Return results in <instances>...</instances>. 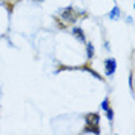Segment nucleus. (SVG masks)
I'll return each instance as SVG.
<instances>
[{"label":"nucleus","mask_w":135,"mask_h":135,"mask_svg":"<svg viewBox=\"0 0 135 135\" xmlns=\"http://www.w3.org/2000/svg\"><path fill=\"white\" fill-rule=\"evenodd\" d=\"M100 115L98 114H88L86 115V127L83 134H100Z\"/></svg>","instance_id":"nucleus-1"},{"label":"nucleus","mask_w":135,"mask_h":135,"mask_svg":"<svg viewBox=\"0 0 135 135\" xmlns=\"http://www.w3.org/2000/svg\"><path fill=\"white\" fill-rule=\"evenodd\" d=\"M61 18L65 20V22H68V23H75L77 20V14H75V9L74 8H66L63 9V12H61Z\"/></svg>","instance_id":"nucleus-2"},{"label":"nucleus","mask_w":135,"mask_h":135,"mask_svg":"<svg viewBox=\"0 0 135 135\" xmlns=\"http://www.w3.org/2000/svg\"><path fill=\"white\" fill-rule=\"evenodd\" d=\"M104 66H106V75L112 77L115 72V68H117V61H115V59H108L104 61Z\"/></svg>","instance_id":"nucleus-3"},{"label":"nucleus","mask_w":135,"mask_h":135,"mask_svg":"<svg viewBox=\"0 0 135 135\" xmlns=\"http://www.w3.org/2000/svg\"><path fill=\"white\" fill-rule=\"evenodd\" d=\"M72 32H74V35H77V38H78L80 42H86V37H84V32L81 31V28L75 26V28L72 29Z\"/></svg>","instance_id":"nucleus-4"},{"label":"nucleus","mask_w":135,"mask_h":135,"mask_svg":"<svg viewBox=\"0 0 135 135\" xmlns=\"http://www.w3.org/2000/svg\"><path fill=\"white\" fill-rule=\"evenodd\" d=\"M109 18H112V20H117V18H120V8H118V6H115V8L109 12Z\"/></svg>","instance_id":"nucleus-5"},{"label":"nucleus","mask_w":135,"mask_h":135,"mask_svg":"<svg viewBox=\"0 0 135 135\" xmlns=\"http://www.w3.org/2000/svg\"><path fill=\"white\" fill-rule=\"evenodd\" d=\"M86 49H88V59L91 60L94 57V45L92 43H88V48Z\"/></svg>","instance_id":"nucleus-6"},{"label":"nucleus","mask_w":135,"mask_h":135,"mask_svg":"<svg viewBox=\"0 0 135 135\" xmlns=\"http://www.w3.org/2000/svg\"><path fill=\"white\" fill-rule=\"evenodd\" d=\"M100 108H101L103 110H106L108 108H109V100H108V98H106V100H103V103L100 104Z\"/></svg>","instance_id":"nucleus-7"},{"label":"nucleus","mask_w":135,"mask_h":135,"mask_svg":"<svg viewBox=\"0 0 135 135\" xmlns=\"http://www.w3.org/2000/svg\"><path fill=\"white\" fill-rule=\"evenodd\" d=\"M106 114H108V118L112 121V120H114V110L110 109V108H108V109H106Z\"/></svg>","instance_id":"nucleus-8"},{"label":"nucleus","mask_w":135,"mask_h":135,"mask_svg":"<svg viewBox=\"0 0 135 135\" xmlns=\"http://www.w3.org/2000/svg\"><path fill=\"white\" fill-rule=\"evenodd\" d=\"M129 86H131V89H134V74L131 72V75H129Z\"/></svg>","instance_id":"nucleus-9"},{"label":"nucleus","mask_w":135,"mask_h":135,"mask_svg":"<svg viewBox=\"0 0 135 135\" xmlns=\"http://www.w3.org/2000/svg\"><path fill=\"white\" fill-rule=\"evenodd\" d=\"M112 2H114V0H112Z\"/></svg>","instance_id":"nucleus-10"}]
</instances>
